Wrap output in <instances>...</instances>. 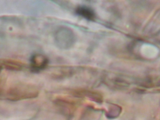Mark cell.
Returning <instances> with one entry per match:
<instances>
[{
  "label": "cell",
  "instance_id": "cell-1",
  "mask_svg": "<svg viewBox=\"0 0 160 120\" xmlns=\"http://www.w3.org/2000/svg\"><path fill=\"white\" fill-rule=\"evenodd\" d=\"M54 40L58 48L62 50H68L75 45L77 36L71 28L67 26H61L54 33Z\"/></svg>",
  "mask_w": 160,
  "mask_h": 120
},
{
  "label": "cell",
  "instance_id": "cell-2",
  "mask_svg": "<svg viewBox=\"0 0 160 120\" xmlns=\"http://www.w3.org/2000/svg\"><path fill=\"white\" fill-rule=\"evenodd\" d=\"M38 91L32 85L19 84L10 87L8 92V98L11 99H25L37 97Z\"/></svg>",
  "mask_w": 160,
  "mask_h": 120
},
{
  "label": "cell",
  "instance_id": "cell-3",
  "mask_svg": "<svg viewBox=\"0 0 160 120\" xmlns=\"http://www.w3.org/2000/svg\"><path fill=\"white\" fill-rule=\"evenodd\" d=\"M49 60L43 55L37 54L32 56L31 59V65L33 70L38 71L45 69L48 66Z\"/></svg>",
  "mask_w": 160,
  "mask_h": 120
},
{
  "label": "cell",
  "instance_id": "cell-4",
  "mask_svg": "<svg viewBox=\"0 0 160 120\" xmlns=\"http://www.w3.org/2000/svg\"><path fill=\"white\" fill-rule=\"evenodd\" d=\"M0 67L8 70L19 71L22 70L24 64L19 60L3 59L0 60Z\"/></svg>",
  "mask_w": 160,
  "mask_h": 120
},
{
  "label": "cell",
  "instance_id": "cell-5",
  "mask_svg": "<svg viewBox=\"0 0 160 120\" xmlns=\"http://www.w3.org/2000/svg\"><path fill=\"white\" fill-rule=\"evenodd\" d=\"M55 103L59 109L68 114L73 112L76 107L75 104L72 101L66 99H57L55 101Z\"/></svg>",
  "mask_w": 160,
  "mask_h": 120
},
{
  "label": "cell",
  "instance_id": "cell-6",
  "mask_svg": "<svg viewBox=\"0 0 160 120\" xmlns=\"http://www.w3.org/2000/svg\"><path fill=\"white\" fill-rule=\"evenodd\" d=\"M76 95L80 97H85L89 98L98 103H101L102 101V96L98 91L88 90H78L76 92Z\"/></svg>",
  "mask_w": 160,
  "mask_h": 120
},
{
  "label": "cell",
  "instance_id": "cell-7",
  "mask_svg": "<svg viewBox=\"0 0 160 120\" xmlns=\"http://www.w3.org/2000/svg\"><path fill=\"white\" fill-rule=\"evenodd\" d=\"M76 13L82 18L88 20H94L96 18V14L91 8L86 6H80L76 10Z\"/></svg>",
  "mask_w": 160,
  "mask_h": 120
},
{
  "label": "cell",
  "instance_id": "cell-8",
  "mask_svg": "<svg viewBox=\"0 0 160 120\" xmlns=\"http://www.w3.org/2000/svg\"><path fill=\"white\" fill-rule=\"evenodd\" d=\"M121 108L118 106L113 105L112 107H110L109 111V117H112V118L117 117L120 115L121 113Z\"/></svg>",
  "mask_w": 160,
  "mask_h": 120
}]
</instances>
